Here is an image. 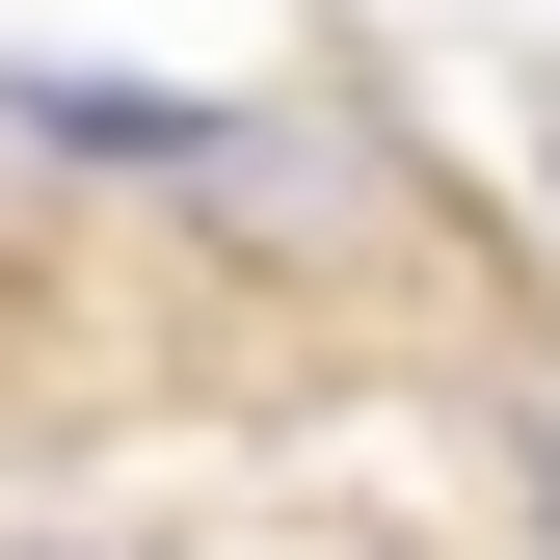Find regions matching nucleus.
Masks as SVG:
<instances>
[{
  "label": "nucleus",
  "mask_w": 560,
  "mask_h": 560,
  "mask_svg": "<svg viewBox=\"0 0 560 560\" xmlns=\"http://www.w3.org/2000/svg\"><path fill=\"white\" fill-rule=\"evenodd\" d=\"M0 161H54V187H187L214 107H187V81H0Z\"/></svg>",
  "instance_id": "f257e3e1"
},
{
  "label": "nucleus",
  "mask_w": 560,
  "mask_h": 560,
  "mask_svg": "<svg viewBox=\"0 0 560 560\" xmlns=\"http://www.w3.org/2000/svg\"><path fill=\"white\" fill-rule=\"evenodd\" d=\"M508 534H534V560H560V374H534V400H508Z\"/></svg>",
  "instance_id": "f03ea898"
},
{
  "label": "nucleus",
  "mask_w": 560,
  "mask_h": 560,
  "mask_svg": "<svg viewBox=\"0 0 560 560\" xmlns=\"http://www.w3.org/2000/svg\"><path fill=\"white\" fill-rule=\"evenodd\" d=\"M0 560H133V534H81V508H27V534H0Z\"/></svg>",
  "instance_id": "7ed1b4c3"
}]
</instances>
